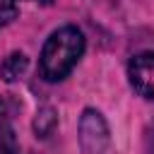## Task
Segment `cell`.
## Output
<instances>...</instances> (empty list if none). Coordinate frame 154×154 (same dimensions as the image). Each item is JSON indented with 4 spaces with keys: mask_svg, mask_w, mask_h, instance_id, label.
Wrapping results in <instances>:
<instances>
[{
    "mask_svg": "<svg viewBox=\"0 0 154 154\" xmlns=\"http://www.w3.org/2000/svg\"><path fill=\"white\" fill-rule=\"evenodd\" d=\"M17 14H19L17 0H0V29H2V26H7Z\"/></svg>",
    "mask_w": 154,
    "mask_h": 154,
    "instance_id": "52a82bcc",
    "label": "cell"
},
{
    "mask_svg": "<svg viewBox=\"0 0 154 154\" xmlns=\"http://www.w3.org/2000/svg\"><path fill=\"white\" fill-rule=\"evenodd\" d=\"M0 154H19V142L7 123H0Z\"/></svg>",
    "mask_w": 154,
    "mask_h": 154,
    "instance_id": "5b68a950",
    "label": "cell"
},
{
    "mask_svg": "<svg viewBox=\"0 0 154 154\" xmlns=\"http://www.w3.org/2000/svg\"><path fill=\"white\" fill-rule=\"evenodd\" d=\"M111 142L108 125L96 108H87L79 118V147L84 154H103Z\"/></svg>",
    "mask_w": 154,
    "mask_h": 154,
    "instance_id": "7a4b0ae2",
    "label": "cell"
},
{
    "mask_svg": "<svg viewBox=\"0 0 154 154\" xmlns=\"http://www.w3.org/2000/svg\"><path fill=\"white\" fill-rule=\"evenodd\" d=\"M2 108H5V103H2V99H0V113H2Z\"/></svg>",
    "mask_w": 154,
    "mask_h": 154,
    "instance_id": "9c48e42d",
    "label": "cell"
},
{
    "mask_svg": "<svg viewBox=\"0 0 154 154\" xmlns=\"http://www.w3.org/2000/svg\"><path fill=\"white\" fill-rule=\"evenodd\" d=\"M26 67H29V58L22 51H14V53H10L0 63V77L5 82H14V79H19L26 72Z\"/></svg>",
    "mask_w": 154,
    "mask_h": 154,
    "instance_id": "277c9868",
    "label": "cell"
},
{
    "mask_svg": "<svg viewBox=\"0 0 154 154\" xmlns=\"http://www.w3.org/2000/svg\"><path fill=\"white\" fill-rule=\"evenodd\" d=\"M55 123H58L55 113H53L51 108H43V111H41V116H36V123H34V128H36V132H38L41 137H48V135L53 132Z\"/></svg>",
    "mask_w": 154,
    "mask_h": 154,
    "instance_id": "8992f818",
    "label": "cell"
},
{
    "mask_svg": "<svg viewBox=\"0 0 154 154\" xmlns=\"http://www.w3.org/2000/svg\"><path fill=\"white\" fill-rule=\"evenodd\" d=\"M31 2H41V5H51V0H31Z\"/></svg>",
    "mask_w": 154,
    "mask_h": 154,
    "instance_id": "ba28073f",
    "label": "cell"
},
{
    "mask_svg": "<svg viewBox=\"0 0 154 154\" xmlns=\"http://www.w3.org/2000/svg\"><path fill=\"white\" fill-rule=\"evenodd\" d=\"M128 79L140 96L154 99V53L135 55L128 63Z\"/></svg>",
    "mask_w": 154,
    "mask_h": 154,
    "instance_id": "3957f363",
    "label": "cell"
},
{
    "mask_svg": "<svg viewBox=\"0 0 154 154\" xmlns=\"http://www.w3.org/2000/svg\"><path fill=\"white\" fill-rule=\"evenodd\" d=\"M82 53H84V34L77 26L67 24L55 29L41 48V58H38L41 77L46 82L65 79L77 65V60L82 58Z\"/></svg>",
    "mask_w": 154,
    "mask_h": 154,
    "instance_id": "6da1fadb",
    "label": "cell"
}]
</instances>
